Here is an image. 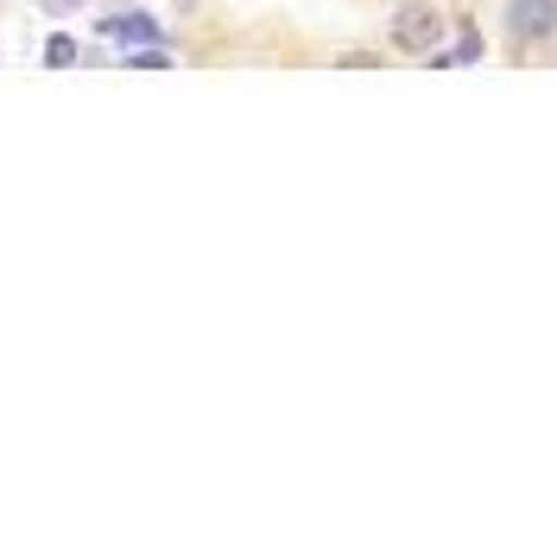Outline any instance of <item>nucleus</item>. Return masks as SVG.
Returning <instances> with one entry per match:
<instances>
[{
  "label": "nucleus",
  "instance_id": "nucleus-6",
  "mask_svg": "<svg viewBox=\"0 0 557 544\" xmlns=\"http://www.w3.org/2000/svg\"><path fill=\"white\" fill-rule=\"evenodd\" d=\"M134 70H172V58L159 51V45H134V58H127Z\"/></svg>",
  "mask_w": 557,
  "mask_h": 544
},
{
  "label": "nucleus",
  "instance_id": "nucleus-2",
  "mask_svg": "<svg viewBox=\"0 0 557 544\" xmlns=\"http://www.w3.org/2000/svg\"><path fill=\"white\" fill-rule=\"evenodd\" d=\"M507 33L513 38H552L557 33V0H507Z\"/></svg>",
  "mask_w": 557,
  "mask_h": 544
},
{
  "label": "nucleus",
  "instance_id": "nucleus-5",
  "mask_svg": "<svg viewBox=\"0 0 557 544\" xmlns=\"http://www.w3.org/2000/svg\"><path fill=\"white\" fill-rule=\"evenodd\" d=\"M45 64H51V70H70V64H76V38L58 33L51 45H45Z\"/></svg>",
  "mask_w": 557,
  "mask_h": 544
},
{
  "label": "nucleus",
  "instance_id": "nucleus-1",
  "mask_svg": "<svg viewBox=\"0 0 557 544\" xmlns=\"http://www.w3.org/2000/svg\"><path fill=\"white\" fill-rule=\"evenodd\" d=\"M437 33H444V20H437L431 7H399V13H393V45H399V51H431Z\"/></svg>",
  "mask_w": 557,
  "mask_h": 544
},
{
  "label": "nucleus",
  "instance_id": "nucleus-3",
  "mask_svg": "<svg viewBox=\"0 0 557 544\" xmlns=\"http://www.w3.org/2000/svg\"><path fill=\"white\" fill-rule=\"evenodd\" d=\"M108 38H127V45H159V26L146 13H121V20H102Z\"/></svg>",
  "mask_w": 557,
  "mask_h": 544
},
{
  "label": "nucleus",
  "instance_id": "nucleus-4",
  "mask_svg": "<svg viewBox=\"0 0 557 544\" xmlns=\"http://www.w3.org/2000/svg\"><path fill=\"white\" fill-rule=\"evenodd\" d=\"M475 58H482V33H475V26H462V38H456L450 51H444V58H437V70H456V64H475Z\"/></svg>",
  "mask_w": 557,
  "mask_h": 544
},
{
  "label": "nucleus",
  "instance_id": "nucleus-7",
  "mask_svg": "<svg viewBox=\"0 0 557 544\" xmlns=\"http://www.w3.org/2000/svg\"><path fill=\"white\" fill-rule=\"evenodd\" d=\"M45 7H51V13H76V7H83V0H45Z\"/></svg>",
  "mask_w": 557,
  "mask_h": 544
}]
</instances>
